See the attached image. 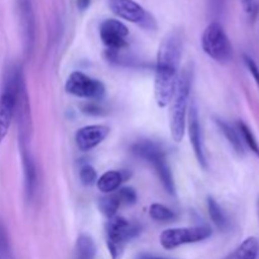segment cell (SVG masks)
Masks as SVG:
<instances>
[{"instance_id":"cell-1","label":"cell","mask_w":259,"mask_h":259,"mask_svg":"<svg viewBox=\"0 0 259 259\" xmlns=\"http://www.w3.org/2000/svg\"><path fill=\"white\" fill-rule=\"evenodd\" d=\"M181 55L182 39L180 33L167 34L158 48L154 76V98L159 108H166L171 103L179 78Z\"/></svg>"},{"instance_id":"cell-2","label":"cell","mask_w":259,"mask_h":259,"mask_svg":"<svg viewBox=\"0 0 259 259\" xmlns=\"http://www.w3.org/2000/svg\"><path fill=\"white\" fill-rule=\"evenodd\" d=\"M192 83V70L186 67L177 78L176 89L171 100V115H169V128L175 142H181L186 131V115L189 106L190 91Z\"/></svg>"},{"instance_id":"cell-3","label":"cell","mask_w":259,"mask_h":259,"mask_svg":"<svg viewBox=\"0 0 259 259\" xmlns=\"http://www.w3.org/2000/svg\"><path fill=\"white\" fill-rule=\"evenodd\" d=\"M106 245L113 259H120L128 242L138 237L141 227L121 217H113L106 223Z\"/></svg>"},{"instance_id":"cell-4","label":"cell","mask_w":259,"mask_h":259,"mask_svg":"<svg viewBox=\"0 0 259 259\" xmlns=\"http://www.w3.org/2000/svg\"><path fill=\"white\" fill-rule=\"evenodd\" d=\"M201 43L205 53L217 62L225 63L232 58V43H230L224 28L218 22L207 25L202 34Z\"/></svg>"},{"instance_id":"cell-5","label":"cell","mask_w":259,"mask_h":259,"mask_svg":"<svg viewBox=\"0 0 259 259\" xmlns=\"http://www.w3.org/2000/svg\"><path fill=\"white\" fill-rule=\"evenodd\" d=\"M211 237V229L206 225L187 228H174L167 229L159 237V242L164 249H175L184 244H192L206 240Z\"/></svg>"},{"instance_id":"cell-6","label":"cell","mask_w":259,"mask_h":259,"mask_svg":"<svg viewBox=\"0 0 259 259\" xmlns=\"http://www.w3.org/2000/svg\"><path fill=\"white\" fill-rule=\"evenodd\" d=\"M68 94L77 98L100 100L105 95V86L101 81L85 75L81 71H75L67 77L65 85Z\"/></svg>"},{"instance_id":"cell-7","label":"cell","mask_w":259,"mask_h":259,"mask_svg":"<svg viewBox=\"0 0 259 259\" xmlns=\"http://www.w3.org/2000/svg\"><path fill=\"white\" fill-rule=\"evenodd\" d=\"M109 8L114 14L128 22L137 23L146 29L156 28L154 18L134 0H109Z\"/></svg>"},{"instance_id":"cell-8","label":"cell","mask_w":259,"mask_h":259,"mask_svg":"<svg viewBox=\"0 0 259 259\" xmlns=\"http://www.w3.org/2000/svg\"><path fill=\"white\" fill-rule=\"evenodd\" d=\"M129 30L125 24L116 19H108L100 25V37L108 50L120 51L128 46Z\"/></svg>"},{"instance_id":"cell-9","label":"cell","mask_w":259,"mask_h":259,"mask_svg":"<svg viewBox=\"0 0 259 259\" xmlns=\"http://www.w3.org/2000/svg\"><path fill=\"white\" fill-rule=\"evenodd\" d=\"M20 25H22L23 46L27 56H30L35 40V19L32 0H18Z\"/></svg>"},{"instance_id":"cell-10","label":"cell","mask_w":259,"mask_h":259,"mask_svg":"<svg viewBox=\"0 0 259 259\" xmlns=\"http://www.w3.org/2000/svg\"><path fill=\"white\" fill-rule=\"evenodd\" d=\"M109 126L106 125H88L78 129L75 134L76 146L80 151L88 152L98 147L109 136Z\"/></svg>"},{"instance_id":"cell-11","label":"cell","mask_w":259,"mask_h":259,"mask_svg":"<svg viewBox=\"0 0 259 259\" xmlns=\"http://www.w3.org/2000/svg\"><path fill=\"white\" fill-rule=\"evenodd\" d=\"M189 136H190V142H191V144H192V148H194L195 156H196L200 166L204 167V168H206L207 162H206V157H205L204 143H202L201 126H200L199 113H197V108H196V104L195 103H192L191 105H190Z\"/></svg>"},{"instance_id":"cell-12","label":"cell","mask_w":259,"mask_h":259,"mask_svg":"<svg viewBox=\"0 0 259 259\" xmlns=\"http://www.w3.org/2000/svg\"><path fill=\"white\" fill-rule=\"evenodd\" d=\"M23 164V175H24V192L27 201H32L37 187V168H35L34 159L29 151V147L20 148Z\"/></svg>"},{"instance_id":"cell-13","label":"cell","mask_w":259,"mask_h":259,"mask_svg":"<svg viewBox=\"0 0 259 259\" xmlns=\"http://www.w3.org/2000/svg\"><path fill=\"white\" fill-rule=\"evenodd\" d=\"M14 94L3 90L2 95H0V144L5 139L10 125H12V120L14 118Z\"/></svg>"},{"instance_id":"cell-14","label":"cell","mask_w":259,"mask_h":259,"mask_svg":"<svg viewBox=\"0 0 259 259\" xmlns=\"http://www.w3.org/2000/svg\"><path fill=\"white\" fill-rule=\"evenodd\" d=\"M128 177H131L128 171H108L99 177L96 185L104 194H113Z\"/></svg>"},{"instance_id":"cell-15","label":"cell","mask_w":259,"mask_h":259,"mask_svg":"<svg viewBox=\"0 0 259 259\" xmlns=\"http://www.w3.org/2000/svg\"><path fill=\"white\" fill-rule=\"evenodd\" d=\"M149 163L153 164L154 169H156L157 175H158L164 190H166L169 195L175 196V195H176V186H175L174 175H172L171 168H169L168 163H167L166 161V154L156 157V158L152 159Z\"/></svg>"},{"instance_id":"cell-16","label":"cell","mask_w":259,"mask_h":259,"mask_svg":"<svg viewBox=\"0 0 259 259\" xmlns=\"http://www.w3.org/2000/svg\"><path fill=\"white\" fill-rule=\"evenodd\" d=\"M132 152L136 156L141 157V158L146 159V161L151 162L156 157L166 154L164 149L162 148L161 144L156 143L152 141H139L132 146Z\"/></svg>"},{"instance_id":"cell-17","label":"cell","mask_w":259,"mask_h":259,"mask_svg":"<svg viewBox=\"0 0 259 259\" xmlns=\"http://www.w3.org/2000/svg\"><path fill=\"white\" fill-rule=\"evenodd\" d=\"M259 254V242L257 238H247L239 247L233 250L224 259H257Z\"/></svg>"},{"instance_id":"cell-18","label":"cell","mask_w":259,"mask_h":259,"mask_svg":"<svg viewBox=\"0 0 259 259\" xmlns=\"http://www.w3.org/2000/svg\"><path fill=\"white\" fill-rule=\"evenodd\" d=\"M96 245L90 235L81 234L75 244V259H95Z\"/></svg>"},{"instance_id":"cell-19","label":"cell","mask_w":259,"mask_h":259,"mask_svg":"<svg viewBox=\"0 0 259 259\" xmlns=\"http://www.w3.org/2000/svg\"><path fill=\"white\" fill-rule=\"evenodd\" d=\"M217 124L219 126V129L222 131V133L224 134L225 138L228 139L230 144L233 146V148L235 149L238 154H244V147H243V141L240 138V134L238 133V131H235L229 123H227L223 119H217Z\"/></svg>"},{"instance_id":"cell-20","label":"cell","mask_w":259,"mask_h":259,"mask_svg":"<svg viewBox=\"0 0 259 259\" xmlns=\"http://www.w3.org/2000/svg\"><path fill=\"white\" fill-rule=\"evenodd\" d=\"M207 210H209V215L212 223L217 225L218 229L223 230V232L229 229V220H228L227 215L212 197H207Z\"/></svg>"},{"instance_id":"cell-21","label":"cell","mask_w":259,"mask_h":259,"mask_svg":"<svg viewBox=\"0 0 259 259\" xmlns=\"http://www.w3.org/2000/svg\"><path fill=\"white\" fill-rule=\"evenodd\" d=\"M149 217L152 218L156 222H162V223H171L175 222L177 218L176 212L172 211L171 209H168L167 206L162 204H152L149 207Z\"/></svg>"},{"instance_id":"cell-22","label":"cell","mask_w":259,"mask_h":259,"mask_svg":"<svg viewBox=\"0 0 259 259\" xmlns=\"http://www.w3.org/2000/svg\"><path fill=\"white\" fill-rule=\"evenodd\" d=\"M120 201H119L116 194H109L108 196H104L99 200V209L100 211L105 215L106 218H113L116 215L119 206H120Z\"/></svg>"},{"instance_id":"cell-23","label":"cell","mask_w":259,"mask_h":259,"mask_svg":"<svg viewBox=\"0 0 259 259\" xmlns=\"http://www.w3.org/2000/svg\"><path fill=\"white\" fill-rule=\"evenodd\" d=\"M238 132H239V134L242 136L245 144L249 147L250 151L259 157V143L257 138L254 137V134H253V132L250 131L249 126H248L244 121H238Z\"/></svg>"},{"instance_id":"cell-24","label":"cell","mask_w":259,"mask_h":259,"mask_svg":"<svg viewBox=\"0 0 259 259\" xmlns=\"http://www.w3.org/2000/svg\"><path fill=\"white\" fill-rule=\"evenodd\" d=\"M80 180L82 185L85 186H91V185L96 184L98 181V174H96L95 168L90 164H85L81 167L80 169Z\"/></svg>"},{"instance_id":"cell-25","label":"cell","mask_w":259,"mask_h":259,"mask_svg":"<svg viewBox=\"0 0 259 259\" xmlns=\"http://www.w3.org/2000/svg\"><path fill=\"white\" fill-rule=\"evenodd\" d=\"M120 204L134 205L137 202V192L132 187H121L115 192Z\"/></svg>"},{"instance_id":"cell-26","label":"cell","mask_w":259,"mask_h":259,"mask_svg":"<svg viewBox=\"0 0 259 259\" xmlns=\"http://www.w3.org/2000/svg\"><path fill=\"white\" fill-rule=\"evenodd\" d=\"M82 111L85 114H89V115H103L104 109L101 108L100 105L95 103H86L82 105Z\"/></svg>"},{"instance_id":"cell-27","label":"cell","mask_w":259,"mask_h":259,"mask_svg":"<svg viewBox=\"0 0 259 259\" xmlns=\"http://www.w3.org/2000/svg\"><path fill=\"white\" fill-rule=\"evenodd\" d=\"M244 62H245V65H247L248 70L250 71L252 76L254 77L255 82H257L259 86V67H258V65L255 63V61L253 60L252 57H249V56H244Z\"/></svg>"},{"instance_id":"cell-28","label":"cell","mask_w":259,"mask_h":259,"mask_svg":"<svg viewBox=\"0 0 259 259\" xmlns=\"http://www.w3.org/2000/svg\"><path fill=\"white\" fill-rule=\"evenodd\" d=\"M90 3L91 0H76L78 10H81V12H85V10L90 7Z\"/></svg>"},{"instance_id":"cell-29","label":"cell","mask_w":259,"mask_h":259,"mask_svg":"<svg viewBox=\"0 0 259 259\" xmlns=\"http://www.w3.org/2000/svg\"><path fill=\"white\" fill-rule=\"evenodd\" d=\"M136 259H167V258H162V257H156V255L152 254H147V253H142V254H138L136 257Z\"/></svg>"},{"instance_id":"cell-30","label":"cell","mask_w":259,"mask_h":259,"mask_svg":"<svg viewBox=\"0 0 259 259\" xmlns=\"http://www.w3.org/2000/svg\"><path fill=\"white\" fill-rule=\"evenodd\" d=\"M211 3H212V7H214L215 9H220V7L223 5L224 0H211Z\"/></svg>"},{"instance_id":"cell-31","label":"cell","mask_w":259,"mask_h":259,"mask_svg":"<svg viewBox=\"0 0 259 259\" xmlns=\"http://www.w3.org/2000/svg\"><path fill=\"white\" fill-rule=\"evenodd\" d=\"M243 4H244V7L247 8V10H250L252 9L253 0H243Z\"/></svg>"},{"instance_id":"cell-32","label":"cell","mask_w":259,"mask_h":259,"mask_svg":"<svg viewBox=\"0 0 259 259\" xmlns=\"http://www.w3.org/2000/svg\"><path fill=\"white\" fill-rule=\"evenodd\" d=\"M257 207H258V218H259V197H258V204H257Z\"/></svg>"}]
</instances>
